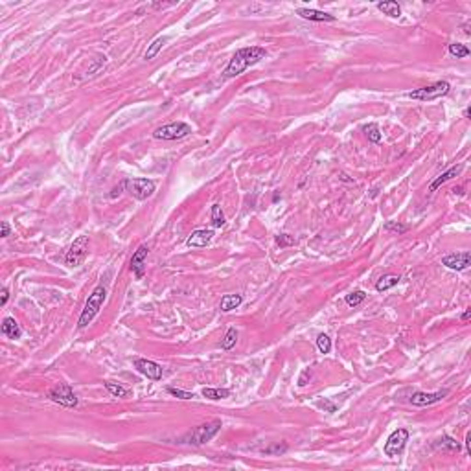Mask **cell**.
I'll return each mask as SVG.
<instances>
[{
	"label": "cell",
	"instance_id": "obj_1",
	"mask_svg": "<svg viewBox=\"0 0 471 471\" xmlns=\"http://www.w3.org/2000/svg\"><path fill=\"white\" fill-rule=\"evenodd\" d=\"M265 56H267V50L261 48V46H247V48L238 50L232 56V59L228 61V64H226L223 76L225 78L241 76L249 66H252V64L260 63L261 59H265Z\"/></svg>",
	"mask_w": 471,
	"mask_h": 471
},
{
	"label": "cell",
	"instance_id": "obj_2",
	"mask_svg": "<svg viewBox=\"0 0 471 471\" xmlns=\"http://www.w3.org/2000/svg\"><path fill=\"white\" fill-rule=\"evenodd\" d=\"M105 296H107V289L103 283H98L96 287L92 289V293L89 295L87 302H85L83 311H81V315H79L78 328L83 330V328H87V326L94 320V316L98 315L99 310H101V306H103V302H105Z\"/></svg>",
	"mask_w": 471,
	"mask_h": 471
},
{
	"label": "cell",
	"instance_id": "obj_3",
	"mask_svg": "<svg viewBox=\"0 0 471 471\" xmlns=\"http://www.w3.org/2000/svg\"><path fill=\"white\" fill-rule=\"evenodd\" d=\"M221 427H223L221 420H212V422H208V423L197 425L195 429L191 431L190 435L186 436L184 440H186L188 443H193V445H203V443L210 442L212 438L221 431Z\"/></svg>",
	"mask_w": 471,
	"mask_h": 471
},
{
	"label": "cell",
	"instance_id": "obj_4",
	"mask_svg": "<svg viewBox=\"0 0 471 471\" xmlns=\"http://www.w3.org/2000/svg\"><path fill=\"white\" fill-rule=\"evenodd\" d=\"M451 85L447 81H436L435 85H429V87H422V89H416V91L408 92L407 96L410 99H418V101H433V99H438L445 96L449 92Z\"/></svg>",
	"mask_w": 471,
	"mask_h": 471
},
{
	"label": "cell",
	"instance_id": "obj_5",
	"mask_svg": "<svg viewBox=\"0 0 471 471\" xmlns=\"http://www.w3.org/2000/svg\"><path fill=\"white\" fill-rule=\"evenodd\" d=\"M191 133V127L184 122H173V124H166V126H160L155 129V136L157 140H179V138H184Z\"/></svg>",
	"mask_w": 471,
	"mask_h": 471
},
{
	"label": "cell",
	"instance_id": "obj_6",
	"mask_svg": "<svg viewBox=\"0 0 471 471\" xmlns=\"http://www.w3.org/2000/svg\"><path fill=\"white\" fill-rule=\"evenodd\" d=\"M124 188H126L134 199L138 201H144L155 193L157 190V184L149 179H127L124 181Z\"/></svg>",
	"mask_w": 471,
	"mask_h": 471
},
{
	"label": "cell",
	"instance_id": "obj_7",
	"mask_svg": "<svg viewBox=\"0 0 471 471\" xmlns=\"http://www.w3.org/2000/svg\"><path fill=\"white\" fill-rule=\"evenodd\" d=\"M87 254H89V236H79L64 256V263L68 267H79L87 258Z\"/></svg>",
	"mask_w": 471,
	"mask_h": 471
},
{
	"label": "cell",
	"instance_id": "obj_8",
	"mask_svg": "<svg viewBox=\"0 0 471 471\" xmlns=\"http://www.w3.org/2000/svg\"><path fill=\"white\" fill-rule=\"evenodd\" d=\"M48 398L52 401L59 403V405H63V407H68V408L78 407V398H76V394H74L70 385H66V383L56 385V387L48 392Z\"/></svg>",
	"mask_w": 471,
	"mask_h": 471
},
{
	"label": "cell",
	"instance_id": "obj_9",
	"mask_svg": "<svg viewBox=\"0 0 471 471\" xmlns=\"http://www.w3.org/2000/svg\"><path fill=\"white\" fill-rule=\"evenodd\" d=\"M408 442V431L407 429H396L392 435L387 438L385 443V455L387 457H398L401 451L405 449V443Z\"/></svg>",
	"mask_w": 471,
	"mask_h": 471
},
{
	"label": "cell",
	"instance_id": "obj_10",
	"mask_svg": "<svg viewBox=\"0 0 471 471\" xmlns=\"http://www.w3.org/2000/svg\"><path fill=\"white\" fill-rule=\"evenodd\" d=\"M134 368L140 374H144L148 379L151 381H160L162 379V366L155 361L149 359H134Z\"/></svg>",
	"mask_w": 471,
	"mask_h": 471
},
{
	"label": "cell",
	"instance_id": "obj_11",
	"mask_svg": "<svg viewBox=\"0 0 471 471\" xmlns=\"http://www.w3.org/2000/svg\"><path fill=\"white\" fill-rule=\"evenodd\" d=\"M471 263V252L464 251V252H457V254H447L442 258V265H445L447 269L453 271H466Z\"/></svg>",
	"mask_w": 471,
	"mask_h": 471
},
{
	"label": "cell",
	"instance_id": "obj_12",
	"mask_svg": "<svg viewBox=\"0 0 471 471\" xmlns=\"http://www.w3.org/2000/svg\"><path fill=\"white\" fill-rule=\"evenodd\" d=\"M447 396V390H438V392H414L410 396V403L416 407H427L436 401H442Z\"/></svg>",
	"mask_w": 471,
	"mask_h": 471
},
{
	"label": "cell",
	"instance_id": "obj_13",
	"mask_svg": "<svg viewBox=\"0 0 471 471\" xmlns=\"http://www.w3.org/2000/svg\"><path fill=\"white\" fill-rule=\"evenodd\" d=\"M148 252H149V247L148 245H140L136 251H134L133 258H131V271L134 273V276L140 280L142 276H144V273H146V265H144V261H146V258H148Z\"/></svg>",
	"mask_w": 471,
	"mask_h": 471
},
{
	"label": "cell",
	"instance_id": "obj_14",
	"mask_svg": "<svg viewBox=\"0 0 471 471\" xmlns=\"http://www.w3.org/2000/svg\"><path fill=\"white\" fill-rule=\"evenodd\" d=\"M296 15L313 22H335V15L324 13L320 9H311V7H300V9H296Z\"/></svg>",
	"mask_w": 471,
	"mask_h": 471
},
{
	"label": "cell",
	"instance_id": "obj_15",
	"mask_svg": "<svg viewBox=\"0 0 471 471\" xmlns=\"http://www.w3.org/2000/svg\"><path fill=\"white\" fill-rule=\"evenodd\" d=\"M214 238V230H206V228H199L193 230L191 236L188 238V247H206Z\"/></svg>",
	"mask_w": 471,
	"mask_h": 471
},
{
	"label": "cell",
	"instance_id": "obj_16",
	"mask_svg": "<svg viewBox=\"0 0 471 471\" xmlns=\"http://www.w3.org/2000/svg\"><path fill=\"white\" fill-rule=\"evenodd\" d=\"M462 169H464V166H462V164H458V166H453V168H449V169H447V171H443L442 175H440V177H436L435 181L431 183L429 190H431V191H436V190H438V188H440V186H442V184H445V183H447V181H451L453 177H457L458 173L462 171Z\"/></svg>",
	"mask_w": 471,
	"mask_h": 471
},
{
	"label": "cell",
	"instance_id": "obj_17",
	"mask_svg": "<svg viewBox=\"0 0 471 471\" xmlns=\"http://www.w3.org/2000/svg\"><path fill=\"white\" fill-rule=\"evenodd\" d=\"M2 333H4L6 337H9V339H21L22 330H21V326L17 324V320H15V318H11V316H6V318H4V322H2Z\"/></svg>",
	"mask_w": 471,
	"mask_h": 471
},
{
	"label": "cell",
	"instance_id": "obj_18",
	"mask_svg": "<svg viewBox=\"0 0 471 471\" xmlns=\"http://www.w3.org/2000/svg\"><path fill=\"white\" fill-rule=\"evenodd\" d=\"M241 302H243V296H241V295H225L223 298H221L219 308H221V311L228 313V311H232V310H236V308H239V306H241Z\"/></svg>",
	"mask_w": 471,
	"mask_h": 471
},
{
	"label": "cell",
	"instance_id": "obj_19",
	"mask_svg": "<svg viewBox=\"0 0 471 471\" xmlns=\"http://www.w3.org/2000/svg\"><path fill=\"white\" fill-rule=\"evenodd\" d=\"M377 9L379 11H383L385 15H388V17H392V19H398L401 15V7L398 2H394V0H387V2H379L377 4Z\"/></svg>",
	"mask_w": 471,
	"mask_h": 471
},
{
	"label": "cell",
	"instance_id": "obj_20",
	"mask_svg": "<svg viewBox=\"0 0 471 471\" xmlns=\"http://www.w3.org/2000/svg\"><path fill=\"white\" fill-rule=\"evenodd\" d=\"M401 278L398 275H385L381 276L379 280H377V283H376V289L377 291H388V289H392L394 285H398V282H400Z\"/></svg>",
	"mask_w": 471,
	"mask_h": 471
},
{
	"label": "cell",
	"instance_id": "obj_21",
	"mask_svg": "<svg viewBox=\"0 0 471 471\" xmlns=\"http://www.w3.org/2000/svg\"><path fill=\"white\" fill-rule=\"evenodd\" d=\"M166 42H168V37H157L155 41H153V42H151V44H149L148 52L144 54V59H148V61H151V59H155L157 54L160 52L162 46H164Z\"/></svg>",
	"mask_w": 471,
	"mask_h": 471
},
{
	"label": "cell",
	"instance_id": "obj_22",
	"mask_svg": "<svg viewBox=\"0 0 471 471\" xmlns=\"http://www.w3.org/2000/svg\"><path fill=\"white\" fill-rule=\"evenodd\" d=\"M203 396L204 398H208V400H225V398H228L230 396V390L228 388H203Z\"/></svg>",
	"mask_w": 471,
	"mask_h": 471
},
{
	"label": "cell",
	"instance_id": "obj_23",
	"mask_svg": "<svg viewBox=\"0 0 471 471\" xmlns=\"http://www.w3.org/2000/svg\"><path fill=\"white\" fill-rule=\"evenodd\" d=\"M105 388L113 394L114 398H129V396H131V390H129V388L122 387V385H118V383H113V381H107Z\"/></svg>",
	"mask_w": 471,
	"mask_h": 471
},
{
	"label": "cell",
	"instance_id": "obj_24",
	"mask_svg": "<svg viewBox=\"0 0 471 471\" xmlns=\"http://www.w3.org/2000/svg\"><path fill=\"white\" fill-rule=\"evenodd\" d=\"M212 223H214V226H218V228H221V226L226 223L225 214H223L219 204H212Z\"/></svg>",
	"mask_w": 471,
	"mask_h": 471
},
{
	"label": "cell",
	"instance_id": "obj_25",
	"mask_svg": "<svg viewBox=\"0 0 471 471\" xmlns=\"http://www.w3.org/2000/svg\"><path fill=\"white\" fill-rule=\"evenodd\" d=\"M236 341H238V331H236V328H228L225 339H223V343H221V348H223V350H232Z\"/></svg>",
	"mask_w": 471,
	"mask_h": 471
},
{
	"label": "cell",
	"instance_id": "obj_26",
	"mask_svg": "<svg viewBox=\"0 0 471 471\" xmlns=\"http://www.w3.org/2000/svg\"><path fill=\"white\" fill-rule=\"evenodd\" d=\"M365 133L366 136H368V140L374 142V144H379L381 142V131L377 124H368V126L365 127Z\"/></svg>",
	"mask_w": 471,
	"mask_h": 471
},
{
	"label": "cell",
	"instance_id": "obj_27",
	"mask_svg": "<svg viewBox=\"0 0 471 471\" xmlns=\"http://www.w3.org/2000/svg\"><path fill=\"white\" fill-rule=\"evenodd\" d=\"M365 298H366L365 291L357 289V291H353V293H350V295H346V304H348L350 308H355V306H359Z\"/></svg>",
	"mask_w": 471,
	"mask_h": 471
},
{
	"label": "cell",
	"instance_id": "obj_28",
	"mask_svg": "<svg viewBox=\"0 0 471 471\" xmlns=\"http://www.w3.org/2000/svg\"><path fill=\"white\" fill-rule=\"evenodd\" d=\"M449 52H451V56H455L457 59H462V57L470 56V48L464 46V44H460V42H453V44H449Z\"/></svg>",
	"mask_w": 471,
	"mask_h": 471
},
{
	"label": "cell",
	"instance_id": "obj_29",
	"mask_svg": "<svg viewBox=\"0 0 471 471\" xmlns=\"http://www.w3.org/2000/svg\"><path fill=\"white\" fill-rule=\"evenodd\" d=\"M316 346H318V352L320 353H330L331 352V339L326 333H320L316 337Z\"/></svg>",
	"mask_w": 471,
	"mask_h": 471
},
{
	"label": "cell",
	"instance_id": "obj_30",
	"mask_svg": "<svg viewBox=\"0 0 471 471\" xmlns=\"http://www.w3.org/2000/svg\"><path fill=\"white\" fill-rule=\"evenodd\" d=\"M442 449H451V451H460V443L457 442V440H453L451 436L443 435L442 440H440V443H438Z\"/></svg>",
	"mask_w": 471,
	"mask_h": 471
},
{
	"label": "cell",
	"instance_id": "obj_31",
	"mask_svg": "<svg viewBox=\"0 0 471 471\" xmlns=\"http://www.w3.org/2000/svg\"><path fill=\"white\" fill-rule=\"evenodd\" d=\"M168 392L171 394V396H175V398H181V400H193V398H195L191 392H186V390L173 388V387H168Z\"/></svg>",
	"mask_w": 471,
	"mask_h": 471
},
{
	"label": "cell",
	"instance_id": "obj_32",
	"mask_svg": "<svg viewBox=\"0 0 471 471\" xmlns=\"http://www.w3.org/2000/svg\"><path fill=\"white\" fill-rule=\"evenodd\" d=\"M385 228H387L388 232H396V234H405L407 232V225H400V223H394V221H388L387 225H385Z\"/></svg>",
	"mask_w": 471,
	"mask_h": 471
},
{
	"label": "cell",
	"instance_id": "obj_33",
	"mask_svg": "<svg viewBox=\"0 0 471 471\" xmlns=\"http://www.w3.org/2000/svg\"><path fill=\"white\" fill-rule=\"evenodd\" d=\"M276 243L280 247H287V245H295L296 239L291 238V236H287V234H280L278 238H276Z\"/></svg>",
	"mask_w": 471,
	"mask_h": 471
},
{
	"label": "cell",
	"instance_id": "obj_34",
	"mask_svg": "<svg viewBox=\"0 0 471 471\" xmlns=\"http://www.w3.org/2000/svg\"><path fill=\"white\" fill-rule=\"evenodd\" d=\"M310 379H311V370L306 368V370L300 374V377H298V387H306V385L310 383Z\"/></svg>",
	"mask_w": 471,
	"mask_h": 471
},
{
	"label": "cell",
	"instance_id": "obj_35",
	"mask_svg": "<svg viewBox=\"0 0 471 471\" xmlns=\"http://www.w3.org/2000/svg\"><path fill=\"white\" fill-rule=\"evenodd\" d=\"M285 451H287V445L283 443L282 447L280 445H275V447H271V449H265L263 453H265V455H282V453H285Z\"/></svg>",
	"mask_w": 471,
	"mask_h": 471
},
{
	"label": "cell",
	"instance_id": "obj_36",
	"mask_svg": "<svg viewBox=\"0 0 471 471\" xmlns=\"http://www.w3.org/2000/svg\"><path fill=\"white\" fill-rule=\"evenodd\" d=\"M318 407L326 408L328 412H335V410H337V405H333V403H330V401H326V400L320 401V403H318Z\"/></svg>",
	"mask_w": 471,
	"mask_h": 471
},
{
	"label": "cell",
	"instance_id": "obj_37",
	"mask_svg": "<svg viewBox=\"0 0 471 471\" xmlns=\"http://www.w3.org/2000/svg\"><path fill=\"white\" fill-rule=\"evenodd\" d=\"M9 234H11V226H9L7 221H4V223H2V232H0V236H2V238H7Z\"/></svg>",
	"mask_w": 471,
	"mask_h": 471
},
{
	"label": "cell",
	"instance_id": "obj_38",
	"mask_svg": "<svg viewBox=\"0 0 471 471\" xmlns=\"http://www.w3.org/2000/svg\"><path fill=\"white\" fill-rule=\"evenodd\" d=\"M7 298H9V291H7V287H2V298H0V306H6Z\"/></svg>",
	"mask_w": 471,
	"mask_h": 471
},
{
	"label": "cell",
	"instance_id": "obj_39",
	"mask_svg": "<svg viewBox=\"0 0 471 471\" xmlns=\"http://www.w3.org/2000/svg\"><path fill=\"white\" fill-rule=\"evenodd\" d=\"M470 316H471V310H466L464 313H462V316H460V318H462L464 322H468V320H470Z\"/></svg>",
	"mask_w": 471,
	"mask_h": 471
}]
</instances>
